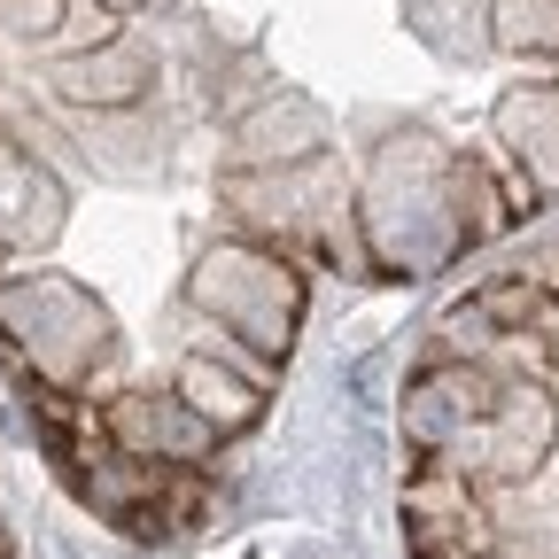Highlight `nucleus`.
<instances>
[{
	"label": "nucleus",
	"instance_id": "7ed1b4c3",
	"mask_svg": "<svg viewBox=\"0 0 559 559\" xmlns=\"http://www.w3.org/2000/svg\"><path fill=\"white\" fill-rule=\"evenodd\" d=\"M459 559H513L506 544H481V551H459Z\"/></svg>",
	"mask_w": 559,
	"mask_h": 559
},
{
	"label": "nucleus",
	"instance_id": "f257e3e1",
	"mask_svg": "<svg viewBox=\"0 0 559 559\" xmlns=\"http://www.w3.org/2000/svg\"><path fill=\"white\" fill-rule=\"evenodd\" d=\"M187 311L202 326H226L249 349H264V358L288 366V342H296V319H304V272H296L288 249L234 234V241H218V249L194 257Z\"/></svg>",
	"mask_w": 559,
	"mask_h": 559
},
{
	"label": "nucleus",
	"instance_id": "f03ea898",
	"mask_svg": "<svg viewBox=\"0 0 559 559\" xmlns=\"http://www.w3.org/2000/svg\"><path fill=\"white\" fill-rule=\"evenodd\" d=\"M171 389L210 419V428H218L226 443L234 436H249L257 428V419H264V396L272 389H257V381H241L234 366H218V358H210V349H187V358L171 366Z\"/></svg>",
	"mask_w": 559,
	"mask_h": 559
}]
</instances>
